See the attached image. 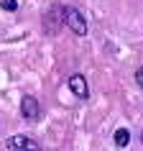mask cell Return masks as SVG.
<instances>
[{"label":"cell","mask_w":143,"mask_h":151,"mask_svg":"<svg viewBox=\"0 0 143 151\" xmlns=\"http://www.w3.org/2000/svg\"><path fill=\"white\" fill-rule=\"evenodd\" d=\"M64 26L74 36H87V18H84V13L79 8H74V5H64Z\"/></svg>","instance_id":"1"},{"label":"cell","mask_w":143,"mask_h":151,"mask_svg":"<svg viewBox=\"0 0 143 151\" xmlns=\"http://www.w3.org/2000/svg\"><path fill=\"white\" fill-rule=\"evenodd\" d=\"M5 146H8V151H44L41 149V143L36 141V138H31V136H10L8 141H5Z\"/></svg>","instance_id":"2"},{"label":"cell","mask_w":143,"mask_h":151,"mask_svg":"<svg viewBox=\"0 0 143 151\" xmlns=\"http://www.w3.org/2000/svg\"><path fill=\"white\" fill-rule=\"evenodd\" d=\"M21 115H23V120H28V123H36V120L41 118V105H39V100L33 95L21 97Z\"/></svg>","instance_id":"3"},{"label":"cell","mask_w":143,"mask_h":151,"mask_svg":"<svg viewBox=\"0 0 143 151\" xmlns=\"http://www.w3.org/2000/svg\"><path fill=\"white\" fill-rule=\"evenodd\" d=\"M66 85H69V90H72V95L77 97V100H87L89 97V85H87V77L84 74H72L69 80H66Z\"/></svg>","instance_id":"4"},{"label":"cell","mask_w":143,"mask_h":151,"mask_svg":"<svg viewBox=\"0 0 143 151\" xmlns=\"http://www.w3.org/2000/svg\"><path fill=\"white\" fill-rule=\"evenodd\" d=\"M61 23H64V5H54V8L46 13V18H44V28H46L49 33H56Z\"/></svg>","instance_id":"5"},{"label":"cell","mask_w":143,"mask_h":151,"mask_svg":"<svg viewBox=\"0 0 143 151\" xmlns=\"http://www.w3.org/2000/svg\"><path fill=\"white\" fill-rule=\"evenodd\" d=\"M112 141H115V146H118V149H128V143H130V131H128L125 126L115 128V133H112Z\"/></svg>","instance_id":"6"},{"label":"cell","mask_w":143,"mask_h":151,"mask_svg":"<svg viewBox=\"0 0 143 151\" xmlns=\"http://www.w3.org/2000/svg\"><path fill=\"white\" fill-rule=\"evenodd\" d=\"M0 8L5 13H16L18 10V0H0Z\"/></svg>","instance_id":"7"},{"label":"cell","mask_w":143,"mask_h":151,"mask_svg":"<svg viewBox=\"0 0 143 151\" xmlns=\"http://www.w3.org/2000/svg\"><path fill=\"white\" fill-rule=\"evenodd\" d=\"M135 85H138V87L143 90V64L138 67V69H135Z\"/></svg>","instance_id":"8"},{"label":"cell","mask_w":143,"mask_h":151,"mask_svg":"<svg viewBox=\"0 0 143 151\" xmlns=\"http://www.w3.org/2000/svg\"><path fill=\"white\" fill-rule=\"evenodd\" d=\"M141 138H143V133H141Z\"/></svg>","instance_id":"9"}]
</instances>
